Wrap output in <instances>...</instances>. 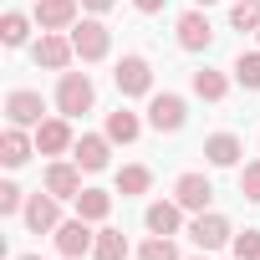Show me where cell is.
<instances>
[{"label":"cell","instance_id":"obj_23","mask_svg":"<svg viewBox=\"0 0 260 260\" xmlns=\"http://www.w3.org/2000/svg\"><path fill=\"white\" fill-rule=\"evenodd\" d=\"M194 92H199L204 102H219V97L230 92V82H224V72H209V67H204V72H194Z\"/></svg>","mask_w":260,"mask_h":260},{"label":"cell","instance_id":"obj_10","mask_svg":"<svg viewBox=\"0 0 260 260\" xmlns=\"http://www.w3.org/2000/svg\"><path fill=\"white\" fill-rule=\"evenodd\" d=\"M174 199H179L184 209H199V214H204V204L214 199V184H209L204 174H179V184H174Z\"/></svg>","mask_w":260,"mask_h":260},{"label":"cell","instance_id":"obj_8","mask_svg":"<svg viewBox=\"0 0 260 260\" xmlns=\"http://www.w3.org/2000/svg\"><path fill=\"white\" fill-rule=\"evenodd\" d=\"M97 245V235L87 230V219L77 214V219H67V224H56V250L67 255V260H77V255H87Z\"/></svg>","mask_w":260,"mask_h":260},{"label":"cell","instance_id":"obj_34","mask_svg":"<svg viewBox=\"0 0 260 260\" xmlns=\"http://www.w3.org/2000/svg\"><path fill=\"white\" fill-rule=\"evenodd\" d=\"M194 6H209V0H194Z\"/></svg>","mask_w":260,"mask_h":260},{"label":"cell","instance_id":"obj_3","mask_svg":"<svg viewBox=\"0 0 260 260\" xmlns=\"http://www.w3.org/2000/svg\"><path fill=\"white\" fill-rule=\"evenodd\" d=\"M112 77H117V92H122V97H148V92H153V67H148L143 56H122Z\"/></svg>","mask_w":260,"mask_h":260},{"label":"cell","instance_id":"obj_11","mask_svg":"<svg viewBox=\"0 0 260 260\" xmlns=\"http://www.w3.org/2000/svg\"><path fill=\"white\" fill-rule=\"evenodd\" d=\"M209 41H214L209 16H199V11L179 16V46H184V51H209Z\"/></svg>","mask_w":260,"mask_h":260},{"label":"cell","instance_id":"obj_6","mask_svg":"<svg viewBox=\"0 0 260 260\" xmlns=\"http://www.w3.org/2000/svg\"><path fill=\"white\" fill-rule=\"evenodd\" d=\"M41 112H46L41 92H26V87H16V92L6 97V117H11L16 127H41Z\"/></svg>","mask_w":260,"mask_h":260},{"label":"cell","instance_id":"obj_25","mask_svg":"<svg viewBox=\"0 0 260 260\" xmlns=\"http://www.w3.org/2000/svg\"><path fill=\"white\" fill-rule=\"evenodd\" d=\"M26 36H31L26 16L21 11H6V21H0V41H6V46H26Z\"/></svg>","mask_w":260,"mask_h":260},{"label":"cell","instance_id":"obj_16","mask_svg":"<svg viewBox=\"0 0 260 260\" xmlns=\"http://www.w3.org/2000/svg\"><path fill=\"white\" fill-rule=\"evenodd\" d=\"M204 158H209L214 169H235V164H240V138H235V133H214V138H204Z\"/></svg>","mask_w":260,"mask_h":260},{"label":"cell","instance_id":"obj_36","mask_svg":"<svg viewBox=\"0 0 260 260\" xmlns=\"http://www.w3.org/2000/svg\"><path fill=\"white\" fill-rule=\"evenodd\" d=\"M255 36H260V31H255Z\"/></svg>","mask_w":260,"mask_h":260},{"label":"cell","instance_id":"obj_26","mask_svg":"<svg viewBox=\"0 0 260 260\" xmlns=\"http://www.w3.org/2000/svg\"><path fill=\"white\" fill-rule=\"evenodd\" d=\"M230 31H260V0H245L230 11Z\"/></svg>","mask_w":260,"mask_h":260},{"label":"cell","instance_id":"obj_22","mask_svg":"<svg viewBox=\"0 0 260 260\" xmlns=\"http://www.w3.org/2000/svg\"><path fill=\"white\" fill-rule=\"evenodd\" d=\"M92 255H97V260H127V240H122V230H97Z\"/></svg>","mask_w":260,"mask_h":260},{"label":"cell","instance_id":"obj_29","mask_svg":"<svg viewBox=\"0 0 260 260\" xmlns=\"http://www.w3.org/2000/svg\"><path fill=\"white\" fill-rule=\"evenodd\" d=\"M240 194H245L250 204H260V164H245V169H240Z\"/></svg>","mask_w":260,"mask_h":260},{"label":"cell","instance_id":"obj_15","mask_svg":"<svg viewBox=\"0 0 260 260\" xmlns=\"http://www.w3.org/2000/svg\"><path fill=\"white\" fill-rule=\"evenodd\" d=\"M107 143H112V138H102V133H82L77 148H72V158H77L87 174H97V169H107Z\"/></svg>","mask_w":260,"mask_h":260},{"label":"cell","instance_id":"obj_5","mask_svg":"<svg viewBox=\"0 0 260 260\" xmlns=\"http://www.w3.org/2000/svg\"><path fill=\"white\" fill-rule=\"evenodd\" d=\"M184 97H174V92H158L153 102H148V127H158V133H179L184 127Z\"/></svg>","mask_w":260,"mask_h":260},{"label":"cell","instance_id":"obj_17","mask_svg":"<svg viewBox=\"0 0 260 260\" xmlns=\"http://www.w3.org/2000/svg\"><path fill=\"white\" fill-rule=\"evenodd\" d=\"M179 224H184V204H179V199H174V204H169V199L148 204V230H153V235H174Z\"/></svg>","mask_w":260,"mask_h":260},{"label":"cell","instance_id":"obj_21","mask_svg":"<svg viewBox=\"0 0 260 260\" xmlns=\"http://www.w3.org/2000/svg\"><path fill=\"white\" fill-rule=\"evenodd\" d=\"M148 184H153V174H148L143 164H127V169L117 174V194H122V199H133V194H148Z\"/></svg>","mask_w":260,"mask_h":260},{"label":"cell","instance_id":"obj_4","mask_svg":"<svg viewBox=\"0 0 260 260\" xmlns=\"http://www.w3.org/2000/svg\"><path fill=\"white\" fill-rule=\"evenodd\" d=\"M36 67H46V72H67L72 67V56H77V46H72V36H56V31H41V41H36Z\"/></svg>","mask_w":260,"mask_h":260},{"label":"cell","instance_id":"obj_7","mask_svg":"<svg viewBox=\"0 0 260 260\" xmlns=\"http://www.w3.org/2000/svg\"><path fill=\"white\" fill-rule=\"evenodd\" d=\"M189 240H194V245H199V250L209 255V250L230 245L235 235H230V219H224V214H199V219L189 224Z\"/></svg>","mask_w":260,"mask_h":260},{"label":"cell","instance_id":"obj_33","mask_svg":"<svg viewBox=\"0 0 260 260\" xmlns=\"http://www.w3.org/2000/svg\"><path fill=\"white\" fill-rule=\"evenodd\" d=\"M16 260H41V255H16Z\"/></svg>","mask_w":260,"mask_h":260},{"label":"cell","instance_id":"obj_24","mask_svg":"<svg viewBox=\"0 0 260 260\" xmlns=\"http://www.w3.org/2000/svg\"><path fill=\"white\" fill-rule=\"evenodd\" d=\"M235 82L250 87V92H260V51H240V61H235Z\"/></svg>","mask_w":260,"mask_h":260},{"label":"cell","instance_id":"obj_9","mask_svg":"<svg viewBox=\"0 0 260 260\" xmlns=\"http://www.w3.org/2000/svg\"><path fill=\"white\" fill-rule=\"evenodd\" d=\"M26 224H31L36 235H56V224H61L56 194H31V199H26Z\"/></svg>","mask_w":260,"mask_h":260},{"label":"cell","instance_id":"obj_13","mask_svg":"<svg viewBox=\"0 0 260 260\" xmlns=\"http://www.w3.org/2000/svg\"><path fill=\"white\" fill-rule=\"evenodd\" d=\"M36 21H41V31L77 26V0H36Z\"/></svg>","mask_w":260,"mask_h":260},{"label":"cell","instance_id":"obj_30","mask_svg":"<svg viewBox=\"0 0 260 260\" xmlns=\"http://www.w3.org/2000/svg\"><path fill=\"white\" fill-rule=\"evenodd\" d=\"M16 209H26L21 184H0V214H16Z\"/></svg>","mask_w":260,"mask_h":260},{"label":"cell","instance_id":"obj_20","mask_svg":"<svg viewBox=\"0 0 260 260\" xmlns=\"http://www.w3.org/2000/svg\"><path fill=\"white\" fill-rule=\"evenodd\" d=\"M138 133H143V122H138V112H127V107L107 112V138H112V143H133Z\"/></svg>","mask_w":260,"mask_h":260},{"label":"cell","instance_id":"obj_18","mask_svg":"<svg viewBox=\"0 0 260 260\" xmlns=\"http://www.w3.org/2000/svg\"><path fill=\"white\" fill-rule=\"evenodd\" d=\"M26 158H31V138L11 122V127H6V138H0V164H6V169H21Z\"/></svg>","mask_w":260,"mask_h":260},{"label":"cell","instance_id":"obj_35","mask_svg":"<svg viewBox=\"0 0 260 260\" xmlns=\"http://www.w3.org/2000/svg\"><path fill=\"white\" fill-rule=\"evenodd\" d=\"M235 6H245V0H235Z\"/></svg>","mask_w":260,"mask_h":260},{"label":"cell","instance_id":"obj_12","mask_svg":"<svg viewBox=\"0 0 260 260\" xmlns=\"http://www.w3.org/2000/svg\"><path fill=\"white\" fill-rule=\"evenodd\" d=\"M46 194L77 199V194H82V164H51V169H46Z\"/></svg>","mask_w":260,"mask_h":260},{"label":"cell","instance_id":"obj_2","mask_svg":"<svg viewBox=\"0 0 260 260\" xmlns=\"http://www.w3.org/2000/svg\"><path fill=\"white\" fill-rule=\"evenodd\" d=\"M72 46H77L82 61H102V56L112 51V36H107L102 21H77V26H72Z\"/></svg>","mask_w":260,"mask_h":260},{"label":"cell","instance_id":"obj_27","mask_svg":"<svg viewBox=\"0 0 260 260\" xmlns=\"http://www.w3.org/2000/svg\"><path fill=\"white\" fill-rule=\"evenodd\" d=\"M230 250H235V260H260V230H240L230 240Z\"/></svg>","mask_w":260,"mask_h":260},{"label":"cell","instance_id":"obj_19","mask_svg":"<svg viewBox=\"0 0 260 260\" xmlns=\"http://www.w3.org/2000/svg\"><path fill=\"white\" fill-rule=\"evenodd\" d=\"M77 214H82L87 224L107 219V214H112V194H107V189H82V194H77Z\"/></svg>","mask_w":260,"mask_h":260},{"label":"cell","instance_id":"obj_31","mask_svg":"<svg viewBox=\"0 0 260 260\" xmlns=\"http://www.w3.org/2000/svg\"><path fill=\"white\" fill-rule=\"evenodd\" d=\"M133 6H138L143 16H153V11H164V0H133Z\"/></svg>","mask_w":260,"mask_h":260},{"label":"cell","instance_id":"obj_1","mask_svg":"<svg viewBox=\"0 0 260 260\" xmlns=\"http://www.w3.org/2000/svg\"><path fill=\"white\" fill-rule=\"evenodd\" d=\"M92 77L87 72H61V82H56V107H61V117H82L87 107H92Z\"/></svg>","mask_w":260,"mask_h":260},{"label":"cell","instance_id":"obj_14","mask_svg":"<svg viewBox=\"0 0 260 260\" xmlns=\"http://www.w3.org/2000/svg\"><path fill=\"white\" fill-rule=\"evenodd\" d=\"M67 148H77L67 117H46V122L36 127V153H67Z\"/></svg>","mask_w":260,"mask_h":260},{"label":"cell","instance_id":"obj_32","mask_svg":"<svg viewBox=\"0 0 260 260\" xmlns=\"http://www.w3.org/2000/svg\"><path fill=\"white\" fill-rule=\"evenodd\" d=\"M82 6H87V11H112L117 0H82Z\"/></svg>","mask_w":260,"mask_h":260},{"label":"cell","instance_id":"obj_28","mask_svg":"<svg viewBox=\"0 0 260 260\" xmlns=\"http://www.w3.org/2000/svg\"><path fill=\"white\" fill-rule=\"evenodd\" d=\"M138 260H179V245H174L169 235H153V240L138 250Z\"/></svg>","mask_w":260,"mask_h":260}]
</instances>
